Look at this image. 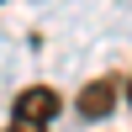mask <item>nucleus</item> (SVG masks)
Returning <instances> with one entry per match:
<instances>
[{"label":"nucleus","instance_id":"nucleus-2","mask_svg":"<svg viewBox=\"0 0 132 132\" xmlns=\"http://www.w3.org/2000/svg\"><path fill=\"white\" fill-rule=\"evenodd\" d=\"M116 95H122V85H116V74H101V79H90L79 95H74V111L85 116V122H106L116 106Z\"/></svg>","mask_w":132,"mask_h":132},{"label":"nucleus","instance_id":"nucleus-3","mask_svg":"<svg viewBox=\"0 0 132 132\" xmlns=\"http://www.w3.org/2000/svg\"><path fill=\"white\" fill-rule=\"evenodd\" d=\"M127 101H132V74H127Z\"/></svg>","mask_w":132,"mask_h":132},{"label":"nucleus","instance_id":"nucleus-1","mask_svg":"<svg viewBox=\"0 0 132 132\" xmlns=\"http://www.w3.org/2000/svg\"><path fill=\"white\" fill-rule=\"evenodd\" d=\"M63 111V95L53 85H27V90L11 101V127L5 132H48Z\"/></svg>","mask_w":132,"mask_h":132}]
</instances>
